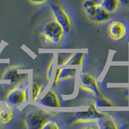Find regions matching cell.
<instances>
[{
  "mask_svg": "<svg viewBox=\"0 0 129 129\" xmlns=\"http://www.w3.org/2000/svg\"><path fill=\"white\" fill-rule=\"evenodd\" d=\"M107 32L110 38L114 41H119L126 36L127 28L124 23L118 20L112 21L107 26Z\"/></svg>",
  "mask_w": 129,
  "mask_h": 129,
  "instance_id": "cell-7",
  "label": "cell"
},
{
  "mask_svg": "<svg viewBox=\"0 0 129 129\" xmlns=\"http://www.w3.org/2000/svg\"><path fill=\"white\" fill-rule=\"evenodd\" d=\"M88 19L95 23L103 24L107 23L111 19V14L106 10L101 5H98L94 14Z\"/></svg>",
  "mask_w": 129,
  "mask_h": 129,
  "instance_id": "cell-9",
  "label": "cell"
},
{
  "mask_svg": "<svg viewBox=\"0 0 129 129\" xmlns=\"http://www.w3.org/2000/svg\"><path fill=\"white\" fill-rule=\"evenodd\" d=\"M119 0H103L101 5L110 14H114L119 7Z\"/></svg>",
  "mask_w": 129,
  "mask_h": 129,
  "instance_id": "cell-15",
  "label": "cell"
},
{
  "mask_svg": "<svg viewBox=\"0 0 129 129\" xmlns=\"http://www.w3.org/2000/svg\"><path fill=\"white\" fill-rule=\"evenodd\" d=\"M64 32L54 19L46 23L40 33L41 42L44 45L57 44L61 41Z\"/></svg>",
  "mask_w": 129,
  "mask_h": 129,
  "instance_id": "cell-1",
  "label": "cell"
},
{
  "mask_svg": "<svg viewBox=\"0 0 129 129\" xmlns=\"http://www.w3.org/2000/svg\"><path fill=\"white\" fill-rule=\"evenodd\" d=\"M94 2H95L97 5H101L103 0H92Z\"/></svg>",
  "mask_w": 129,
  "mask_h": 129,
  "instance_id": "cell-24",
  "label": "cell"
},
{
  "mask_svg": "<svg viewBox=\"0 0 129 129\" xmlns=\"http://www.w3.org/2000/svg\"><path fill=\"white\" fill-rule=\"evenodd\" d=\"M19 70V67H9L3 73L2 79L9 80L11 85L18 83L24 79L25 74L18 72Z\"/></svg>",
  "mask_w": 129,
  "mask_h": 129,
  "instance_id": "cell-10",
  "label": "cell"
},
{
  "mask_svg": "<svg viewBox=\"0 0 129 129\" xmlns=\"http://www.w3.org/2000/svg\"><path fill=\"white\" fill-rule=\"evenodd\" d=\"M77 70L74 69H61L59 81H64L73 78L76 74Z\"/></svg>",
  "mask_w": 129,
  "mask_h": 129,
  "instance_id": "cell-16",
  "label": "cell"
},
{
  "mask_svg": "<svg viewBox=\"0 0 129 129\" xmlns=\"http://www.w3.org/2000/svg\"><path fill=\"white\" fill-rule=\"evenodd\" d=\"M59 126L56 121L53 120H49L45 124L42 129H59Z\"/></svg>",
  "mask_w": 129,
  "mask_h": 129,
  "instance_id": "cell-18",
  "label": "cell"
},
{
  "mask_svg": "<svg viewBox=\"0 0 129 129\" xmlns=\"http://www.w3.org/2000/svg\"><path fill=\"white\" fill-rule=\"evenodd\" d=\"M95 124L99 129H117L119 128L114 117L108 113L99 118L95 121Z\"/></svg>",
  "mask_w": 129,
  "mask_h": 129,
  "instance_id": "cell-11",
  "label": "cell"
},
{
  "mask_svg": "<svg viewBox=\"0 0 129 129\" xmlns=\"http://www.w3.org/2000/svg\"><path fill=\"white\" fill-rule=\"evenodd\" d=\"M31 3L36 5H40L45 4L48 2V0H28Z\"/></svg>",
  "mask_w": 129,
  "mask_h": 129,
  "instance_id": "cell-21",
  "label": "cell"
},
{
  "mask_svg": "<svg viewBox=\"0 0 129 129\" xmlns=\"http://www.w3.org/2000/svg\"><path fill=\"white\" fill-rule=\"evenodd\" d=\"M53 63H54V60L53 59L51 60V61L50 62V64L48 65V67L47 69V80H50V78L51 77L52 72V69H53Z\"/></svg>",
  "mask_w": 129,
  "mask_h": 129,
  "instance_id": "cell-20",
  "label": "cell"
},
{
  "mask_svg": "<svg viewBox=\"0 0 129 129\" xmlns=\"http://www.w3.org/2000/svg\"><path fill=\"white\" fill-rule=\"evenodd\" d=\"M95 105L94 102L88 104L87 111L77 112L76 113V121L74 123H88L95 122L99 118L106 114V112L98 111L95 109Z\"/></svg>",
  "mask_w": 129,
  "mask_h": 129,
  "instance_id": "cell-5",
  "label": "cell"
},
{
  "mask_svg": "<svg viewBox=\"0 0 129 129\" xmlns=\"http://www.w3.org/2000/svg\"><path fill=\"white\" fill-rule=\"evenodd\" d=\"M52 115L51 113L44 110L30 112L25 117V126L28 129H42L45 124L50 120Z\"/></svg>",
  "mask_w": 129,
  "mask_h": 129,
  "instance_id": "cell-3",
  "label": "cell"
},
{
  "mask_svg": "<svg viewBox=\"0 0 129 129\" xmlns=\"http://www.w3.org/2000/svg\"><path fill=\"white\" fill-rule=\"evenodd\" d=\"M60 71L61 69H57V71H56V76H55L54 80V84L55 85H57L59 83V73H60Z\"/></svg>",
  "mask_w": 129,
  "mask_h": 129,
  "instance_id": "cell-22",
  "label": "cell"
},
{
  "mask_svg": "<svg viewBox=\"0 0 129 129\" xmlns=\"http://www.w3.org/2000/svg\"><path fill=\"white\" fill-rule=\"evenodd\" d=\"M119 3H122L123 5L129 4V0H119Z\"/></svg>",
  "mask_w": 129,
  "mask_h": 129,
  "instance_id": "cell-23",
  "label": "cell"
},
{
  "mask_svg": "<svg viewBox=\"0 0 129 129\" xmlns=\"http://www.w3.org/2000/svg\"><path fill=\"white\" fill-rule=\"evenodd\" d=\"M79 86L83 90L93 93L95 95L101 94L95 78L82 69L79 74Z\"/></svg>",
  "mask_w": 129,
  "mask_h": 129,
  "instance_id": "cell-6",
  "label": "cell"
},
{
  "mask_svg": "<svg viewBox=\"0 0 129 129\" xmlns=\"http://www.w3.org/2000/svg\"><path fill=\"white\" fill-rule=\"evenodd\" d=\"M40 104L48 107H60L61 101L58 95L52 88L48 90L42 98L37 100Z\"/></svg>",
  "mask_w": 129,
  "mask_h": 129,
  "instance_id": "cell-8",
  "label": "cell"
},
{
  "mask_svg": "<svg viewBox=\"0 0 129 129\" xmlns=\"http://www.w3.org/2000/svg\"><path fill=\"white\" fill-rule=\"evenodd\" d=\"M85 54L83 53H74L64 61L63 65H81L83 67Z\"/></svg>",
  "mask_w": 129,
  "mask_h": 129,
  "instance_id": "cell-12",
  "label": "cell"
},
{
  "mask_svg": "<svg viewBox=\"0 0 129 129\" xmlns=\"http://www.w3.org/2000/svg\"><path fill=\"white\" fill-rule=\"evenodd\" d=\"M95 107H114L112 101L109 100L107 97L103 95L102 93L101 94L95 95V100L94 101Z\"/></svg>",
  "mask_w": 129,
  "mask_h": 129,
  "instance_id": "cell-14",
  "label": "cell"
},
{
  "mask_svg": "<svg viewBox=\"0 0 129 129\" xmlns=\"http://www.w3.org/2000/svg\"><path fill=\"white\" fill-rule=\"evenodd\" d=\"M12 107H8L7 110L0 107V124L7 125L13 119L14 111Z\"/></svg>",
  "mask_w": 129,
  "mask_h": 129,
  "instance_id": "cell-13",
  "label": "cell"
},
{
  "mask_svg": "<svg viewBox=\"0 0 129 129\" xmlns=\"http://www.w3.org/2000/svg\"><path fill=\"white\" fill-rule=\"evenodd\" d=\"M51 9L54 19L61 26L64 34L69 33L72 28V21L67 12L61 5L57 3L52 4Z\"/></svg>",
  "mask_w": 129,
  "mask_h": 129,
  "instance_id": "cell-4",
  "label": "cell"
},
{
  "mask_svg": "<svg viewBox=\"0 0 129 129\" xmlns=\"http://www.w3.org/2000/svg\"><path fill=\"white\" fill-rule=\"evenodd\" d=\"M97 5H98L92 0H85L83 3V8L85 11L89 10V9L97 6Z\"/></svg>",
  "mask_w": 129,
  "mask_h": 129,
  "instance_id": "cell-19",
  "label": "cell"
},
{
  "mask_svg": "<svg viewBox=\"0 0 129 129\" xmlns=\"http://www.w3.org/2000/svg\"><path fill=\"white\" fill-rule=\"evenodd\" d=\"M43 85L41 83L34 81L32 85V101H37L42 91Z\"/></svg>",
  "mask_w": 129,
  "mask_h": 129,
  "instance_id": "cell-17",
  "label": "cell"
},
{
  "mask_svg": "<svg viewBox=\"0 0 129 129\" xmlns=\"http://www.w3.org/2000/svg\"><path fill=\"white\" fill-rule=\"evenodd\" d=\"M29 87L28 78L23 79L10 90L6 97V101L12 108H17L28 100Z\"/></svg>",
  "mask_w": 129,
  "mask_h": 129,
  "instance_id": "cell-2",
  "label": "cell"
}]
</instances>
